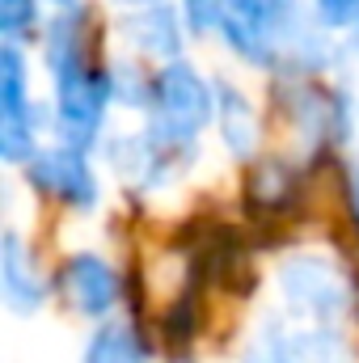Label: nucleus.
<instances>
[{
  "label": "nucleus",
  "instance_id": "1",
  "mask_svg": "<svg viewBox=\"0 0 359 363\" xmlns=\"http://www.w3.org/2000/svg\"><path fill=\"white\" fill-rule=\"evenodd\" d=\"M47 60L55 72V97H60V127L72 140V148H85L101 131V110L114 97L110 72L93 68L81 43V13L68 9L47 30Z\"/></svg>",
  "mask_w": 359,
  "mask_h": 363
},
{
  "label": "nucleus",
  "instance_id": "2",
  "mask_svg": "<svg viewBox=\"0 0 359 363\" xmlns=\"http://www.w3.org/2000/svg\"><path fill=\"white\" fill-rule=\"evenodd\" d=\"M211 114H220L211 101V85L190 64H165L153 81V140L165 148L186 144L207 127Z\"/></svg>",
  "mask_w": 359,
  "mask_h": 363
},
{
  "label": "nucleus",
  "instance_id": "3",
  "mask_svg": "<svg viewBox=\"0 0 359 363\" xmlns=\"http://www.w3.org/2000/svg\"><path fill=\"white\" fill-rule=\"evenodd\" d=\"M279 287H283V296H287L300 313H309V317H317V321H330V317H338V313L351 304L347 279L334 271V262H326V258H317V254H296V258H287V262L279 267Z\"/></svg>",
  "mask_w": 359,
  "mask_h": 363
},
{
  "label": "nucleus",
  "instance_id": "4",
  "mask_svg": "<svg viewBox=\"0 0 359 363\" xmlns=\"http://www.w3.org/2000/svg\"><path fill=\"white\" fill-rule=\"evenodd\" d=\"M30 178L34 186H43L47 194L64 199L68 207H93L97 199V182H93V169L85 161L81 148H51V152H38L30 161Z\"/></svg>",
  "mask_w": 359,
  "mask_h": 363
},
{
  "label": "nucleus",
  "instance_id": "5",
  "mask_svg": "<svg viewBox=\"0 0 359 363\" xmlns=\"http://www.w3.org/2000/svg\"><path fill=\"white\" fill-rule=\"evenodd\" d=\"M64 296L72 300L77 313H85V317H106V313L114 308V300H118V279H114V271H110L101 258L77 254V258L64 267Z\"/></svg>",
  "mask_w": 359,
  "mask_h": 363
},
{
  "label": "nucleus",
  "instance_id": "6",
  "mask_svg": "<svg viewBox=\"0 0 359 363\" xmlns=\"http://www.w3.org/2000/svg\"><path fill=\"white\" fill-rule=\"evenodd\" d=\"M0 287H4V304L13 313H34L47 300V283L34 267V258L26 254L17 233H4V250H0Z\"/></svg>",
  "mask_w": 359,
  "mask_h": 363
},
{
  "label": "nucleus",
  "instance_id": "7",
  "mask_svg": "<svg viewBox=\"0 0 359 363\" xmlns=\"http://www.w3.org/2000/svg\"><path fill=\"white\" fill-rule=\"evenodd\" d=\"M127 30H131V38H136V47L140 51H148V55H161V60H170V55H178L182 47V30H178V17H174V9H144V13H136V17H127Z\"/></svg>",
  "mask_w": 359,
  "mask_h": 363
},
{
  "label": "nucleus",
  "instance_id": "8",
  "mask_svg": "<svg viewBox=\"0 0 359 363\" xmlns=\"http://www.w3.org/2000/svg\"><path fill=\"white\" fill-rule=\"evenodd\" d=\"M220 131H224V144L233 157H250L258 144V123H254L250 101L228 85H220Z\"/></svg>",
  "mask_w": 359,
  "mask_h": 363
},
{
  "label": "nucleus",
  "instance_id": "9",
  "mask_svg": "<svg viewBox=\"0 0 359 363\" xmlns=\"http://www.w3.org/2000/svg\"><path fill=\"white\" fill-rule=\"evenodd\" d=\"M30 97H26V64L21 51L9 43L0 51V123H30Z\"/></svg>",
  "mask_w": 359,
  "mask_h": 363
},
{
  "label": "nucleus",
  "instance_id": "10",
  "mask_svg": "<svg viewBox=\"0 0 359 363\" xmlns=\"http://www.w3.org/2000/svg\"><path fill=\"white\" fill-rule=\"evenodd\" d=\"M85 363H144V347H140V338H136L131 325L106 321V325L89 338Z\"/></svg>",
  "mask_w": 359,
  "mask_h": 363
},
{
  "label": "nucleus",
  "instance_id": "11",
  "mask_svg": "<svg viewBox=\"0 0 359 363\" xmlns=\"http://www.w3.org/2000/svg\"><path fill=\"white\" fill-rule=\"evenodd\" d=\"M228 13L245 26H254L258 34L275 38L283 26H292V13H296V0H228Z\"/></svg>",
  "mask_w": 359,
  "mask_h": 363
},
{
  "label": "nucleus",
  "instance_id": "12",
  "mask_svg": "<svg viewBox=\"0 0 359 363\" xmlns=\"http://www.w3.org/2000/svg\"><path fill=\"white\" fill-rule=\"evenodd\" d=\"M0 152L4 161L21 165V161H34V127L30 123H0Z\"/></svg>",
  "mask_w": 359,
  "mask_h": 363
},
{
  "label": "nucleus",
  "instance_id": "13",
  "mask_svg": "<svg viewBox=\"0 0 359 363\" xmlns=\"http://www.w3.org/2000/svg\"><path fill=\"white\" fill-rule=\"evenodd\" d=\"M110 89L118 101H127V106H136V101H153V89L144 85V77L131 68V64H114L110 68Z\"/></svg>",
  "mask_w": 359,
  "mask_h": 363
},
{
  "label": "nucleus",
  "instance_id": "14",
  "mask_svg": "<svg viewBox=\"0 0 359 363\" xmlns=\"http://www.w3.org/2000/svg\"><path fill=\"white\" fill-rule=\"evenodd\" d=\"M186 4V21L190 30H220L224 17H228V0H182Z\"/></svg>",
  "mask_w": 359,
  "mask_h": 363
},
{
  "label": "nucleus",
  "instance_id": "15",
  "mask_svg": "<svg viewBox=\"0 0 359 363\" xmlns=\"http://www.w3.org/2000/svg\"><path fill=\"white\" fill-rule=\"evenodd\" d=\"M34 26V0H0V30L9 38L26 34Z\"/></svg>",
  "mask_w": 359,
  "mask_h": 363
},
{
  "label": "nucleus",
  "instance_id": "16",
  "mask_svg": "<svg viewBox=\"0 0 359 363\" xmlns=\"http://www.w3.org/2000/svg\"><path fill=\"white\" fill-rule=\"evenodd\" d=\"M300 347L309 351V359H313V363H351L347 347H343L334 334H309Z\"/></svg>",
  "mask_w": 359,
  "mask_h": 363
},
{
  "label": "nucleus",
  "instance_id": "17",
  "mask_svg": "<svg viewBox=\"0 0 359 363\" xmlns=\"http://www.w3.org/2000/svg\"><path fill=\"white\" fill-rule=\"evenodd\" d=\"M317 17L326 26H355L359 21V0H317Z\"/></svg>",
  "mask_w": 359,
  "mask_h": 363
},
{
  "label": "nucleus",
  "instance_id": "18",
  "mask_svg": "<svg viewBox=\"0 0 359 363\" xmlns=\"http://www.w3.org/2000/svg\"><path fill=\"white\" fill-rule=\"evenodd\" d=\"M245 363H296V359H292V351H287L279 338H258V342L250 347Z\"/></svg>",
  "mask_w": 359,
  "mask_h": 363
},
{
  "label": "nucleus",
  "instance_id": "19",
  "mask_svg": "<svg viewBox=\"0 0 359 363\" xmlns=\"http://www.w3.org/2000/svg\"><path fill=\"white\" fill-rule=\"evenodd\" d=\"M347 194H351V211H355V224H359V169H351V182H347Z\"/></svg>",
  "mask_w": 359,
  "mask_h": 363
},
{
  "label": "nucleus",
  "instance_id": "20",
  "mask_svg": "<svg viewBox=\"0 0 359 363\" xmlns=\"http://www.w3.org/2000/svg\"><path fill=\"white\" fill-rule=\"evenodd\" d=\"M127 4H148V0H127Z\"/></svg>",
  "mask_w": 359,
  "mask_h": 363
},
{
  "label": "nucleus",
  "instance_id": "21",
  "mask_svg": "<svg viewBox=\"0 0 359 363\" xmlns=\"http://www.w3.org/2000/svg\"><path fill=\"white\" fill-rule=\"evenodd\" d=\"M55 4H68V0H55Z\"/></svg>",
  "mask_w": 359,
  "mask_h": 363
},
{
  "label": "nucleus",
  "instance_id": "22",
  "mask_svg": "<svg viewBox=\"0 0 359 363\" xmlns=\"http://www.w3.org/2000/svg\"><path fill=\"white\" fill-rule=\"evenodd\" d=\"M355 30H359V21H355Z\"/></svg>",
  "mask_w": 359,
  "mask_h": 363
}]
</instances>
